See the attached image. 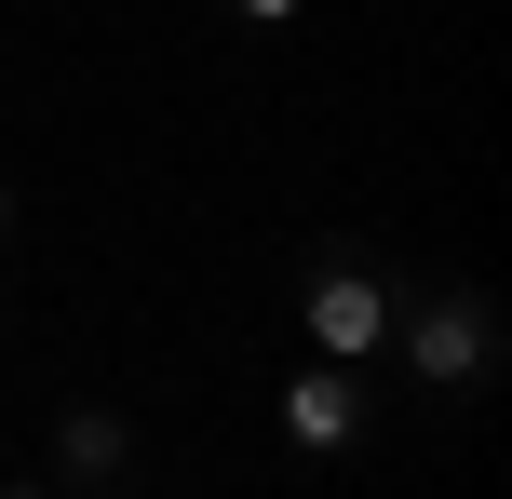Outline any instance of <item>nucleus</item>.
<instances>
[{
  "label": "nucleus",
  "instance_id": "obj_1",
  "mask_svg": "<svg viewBox=\"0 0 512 499\" xmlns=\"http://www.w3.org/2000/svg\"><path fill=\"white\" fill-rule=\"evenodd\" d=\"M391 324H405V351H418L432 392H486V378H499V311L472 284H432L418 311H391Z\"/></svg>",
  "mask_w": 512,
  "mask_h": 499
},
{
  "label": "nucleus",
  "instance_id": "obj_2",
  "mask_svg": "<svg viewBox=\"0 0 512 499\" xmlns=\"http://www.w3.org/2000/svg\"><path fill=\"white\" fill-rule=\"evenodd\" d=\"M297 324H310V351H324V365H364V351L391 338V284H378V257H351V243H337V257L297 284Z\"/></svg>",
  "mask_w": 512,
  "mask_h": 499
},
{
  "label": "nucleus",
  "instance_id": "obj_3",
  "mask_svg": "<svg viewBox=\"0 0 512 499\" xmlns=\"http://www.w3.org/2000/svg\"><path fill=\"white\" fill-rule=\"evenodd\" d=\"M283 432H297L310 459H324V446H351V432H364V378H351V365H310L297 392H283Z\"/></svg>",
  "mask_w": 512,
  "mask_h": 499
},
{
  "label": "nucleus",
  "instance_id": "obj_4",
  "mask_svg": "<svg viewBox=\"0 0 512 499\" xmlns=\"http://www.w3.org/2000/svg\"><path fill=\"white\" fill-rule=\"evenodd\" d=\"M54 459H68V486H122V459H135V432L108 419V405H68V419H54Z\"/></svg>",
  "mask_w": 512,
  "mask_h": 499
},
{
  "label": "nucleus",
  "instance_id": "obj_5",
  "mask_svg": "<svg viewBox=\"0 0 512 499\" xmlns=\"http://www.w3.org/2000/svg\"><path fill=\"white\" fill-rule=\"evenodd\" d=\"M243 14H256V27H283V14H297V0H243Z\"/></svg>",
  "mask_w": 512,
  "mask_h": 499
},
{
  "label": "nucleus",
  "instance_id": "obj_6",
  "mask_svg": "<svg viewBox=\"0 0 512 499\" xmlns=\"http://www.w3.org/2000/svg\"><path fill=\"white\" fill-rule=\"evenodd\" d=\"M0 499H41V486H0Z\"/></svg>",
  "mask_w": 512,
  "mask_h": 499
}]
</instances>
